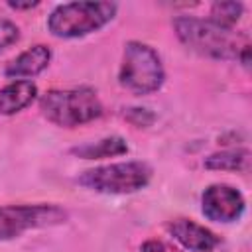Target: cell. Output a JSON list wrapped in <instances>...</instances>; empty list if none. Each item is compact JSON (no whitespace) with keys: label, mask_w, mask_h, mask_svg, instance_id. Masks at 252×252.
Returning <instances> with one entry per match:
<instances>
[{"label":"cell","mask_w":252,"mask_h":252,"mask_svg":"<svg viewBox=\"0 0 252 252\" xmlns=\"http://www.w3.org/2000/svg\"><path fill=\"white\" fill-rule=\"evenodd\" d=\"M177 39L201 57L228 61L238 59L240 53L250 45L248 37L236 33L234 30L220 28L211 20H201L193 16H179L173 20Z\"/></svg>","instance_id":"obj_1"},{"label":"cell","mask_w":252,"mask_h":252,"mask_svg":"<svg viewBox=\"0 0 252 252\" xmlns=\"http://www.w3.org/2000/svg\"><path fill=\"white\" fill-rule=\"evenodd\" d=\"M39 110L55 126L75 128L98 118L102 114V104L89 87L53 89L39 98Z\"/></svg>","instance_id":"obj_2"},{"label":"cell","mask_w":252,"mask_h":252,"mask_svg":"<svg viewBox=\"0 0 252 252\" xmlns=\"http://www.w3.org/2000/svg\"><path fill=\"white\" fill-rule=\"evenodd\" d=\"M114 2H67L59 4L47 18V30L55 37L75 39L104 28L116 16Z\"/></svg>","instance_id":"obj_3"},{"label":"cell","mask_w":252,"mask_h":252,"mask_svg":"<svg viewBox=\"0 0 252 252\" xmlns=\"http://www.w3.org/2000/svg\"><path fill=\"white\" fill-rule=\"evenodd\" d=\"M118 81L126 91L134 94L156 93L165 81V71L158 51L148 43L128 41L124 45Z\"/></svg>","instance_id":"obj_4"},{"label":"cell","mask_w":252,"mask_h":252,"mask_svg":"<svg viewBox=\"0 0 252 252\" xmlns=\"http://www.w3.org/2000/svg\"><path fill=\"white\" fill-rule=\"evenodd\" d=\"M152 179V167L146 161H118L83 171L77 183L106 195H126L144 189Z\"/></svg>","instance_id":"obj_5"},{"label":"cell","mask_w":252,"mask_h":252,"mask_svg":"<svg viewBox=\"0 0 252 252\" xmlns=\"http://www.w3.org/2000/svg\"><path fill=\"white\" fill-rule=\"evenodd\" d=\"M67 220V211L57 205H0V242L32 228L55 226Z\"/></svg>","instance_id":"obj_6"},{"label":"cell","mask_w":252,"mask_h":252,"mask_svg":"<svg viewBox=\"0 0 252 252\" xmlns=\"http://www.w3.org/2000/svg\"><path fill=\"white\" fill-rule=\"evenodd\" d=\"M244 209V195L236 187L224 183L209 185L201 195V211L209 220L215 222H234L242 217Z\"/></svg>","instance_id":"obj_7"},{"label":"cell","mask_w":252,"mask_h":252,"mask_svg":"<svg viewBox=\"0 0 252 252\" xmlns=\"http://www.w3.org/2000/svg\"><path fill=\"white\" fill-rule=\"evenodd\" d=\"M167 230L185 250H191V252H211L220 242L213 230L189 219L171 220L167 224Z\"/></svg>","instance_id":"obj_8"},{"label":"cell","mask_w":252,"mask_h":252,"mask_svg":"<svg viewBox=\"0 0 252 252\" xmlns=\"http://www.w3.org/2000/svg\"><path fill=\"white\" fill-rule=\"evenodd\" d=\"M49 61H51V49L43 43H37L22 51L18 57H14L6 65L4 75L14 81H30L32 77H37L43 69H47Z\"/></svg>","instance_id":"obj_9"},{"label":"cell","mask_w":252,"mask_h":252,"mask_svg":"<svg viewBox=\"0 0 252 252\" xmlns=\"http://www.w3.org/2000/svg\"><path fill=\"white\" fill-rule=\"evenodd\" d=\"M37 87L32 81H12L0 89V114L10 116L33 102Z\"/></svg>","instance_id":"obj_10"},{"label":"cell","mask_w":252,"mask_h":252,"mask_svg":"<svg viewBox=\"0 0 252 252\" xmlns=\"http://www.w3.org/2000/svg\"><path fill=\"white\" fill-rule=\"evenodd\" d=\"M71 154L83 159H100V158H114V156H124L128 154V144L120 136H108L98 142L83 144L71 148Z\"/></svg>","instance_id":"obj_11"},{"label":"cell","mask_w":252,"mask_h":252,"mask_svg":"<svg viewBox=\"0 0 252 252\" xmlns=\"http://www.w3.org/2000/svg\"><path fill=\"white\" fill-rule=\"evenodd\" d=\"M205 167L215 171H248L250 152L246 148H230L205 158Z\"/></svg>","instance_id":"obj_12"},{"label":"cell","mask_w":252,"mask_h":252,"mask_svg":"<svg viewBox=\"0 0 252 252\" xmlns=\"http://www.w3.org/2000/svg\"><path fill=\"white\" fill-rule=\"evenodd\" d=\"M244 12V6L240 2H215L211 6V22L220 26V28H226V30H232L236 26V22L240 20Z\"/></svg>","instance_id":"obj_13"},{"label":"cell","mask_w":252,"mask_h":252,"mask_svg":"<svg viewBox=\"0 0 252 252\" xmlns=\"http://www.w3.org/2000/svg\"><path fill=\"white\" fill-rule=\"evenodd\" d=\"M124 118H126V120H128L132 126L146 128V126H152V124H154L156 114H154V112H150L148 108H138V106H132V108H126Z\"/></svg>","instance_id":"obj_14"},{"label":"cell","mask_w":252,"mask_h":252,"mask_svg":"<svg viewBox=\"0 0 252 252\" xmlns=\"http://www.w3.org/2000/svg\"><path fill=\"white\" fill-rule=\"evenodd\" d=\"M20 39V28L10 20H0V51L8 49Z\"/></svg>","instance_id":"obj_15"},{"label":"cell","mask_w":252,"mask_h":252,"mask_svg":"<svg viewBox=\"0 0 252 252\" xmlns=\"http://www.w3.org/2000/svg\"><path fill=\"white\" fill-rule=\"evenodd\" d=\"M140 252H179L175 248H169L165 242L161 240H146L140 248Z\"/></svg>","instance_id":"obj_16"},{"label":"cell","mask_w":252,"mask_h":252,"mask_svg":"<svg viewBox=\"0 0 252 252\" xmlns=\"http://www.w3.org/2000/svg\"><path fill=\"white\" fill-rule=\"evenodd\" d=\"M8 6L14 10H30V8L39 6V2H8Z\"/></svg>","instance_id":"obj_17"}]
</instances>
